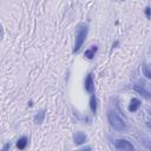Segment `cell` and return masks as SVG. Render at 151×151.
<instances>
[{"label": "cell", "mask_w": 151, "mask_h": 151, "mask_svg": "<svg viewBox=\"0 0 151 151\" xmlns=\"http://www.w3.org/2000/svg\"><path fill=\"white\" fill-rule=\"evenodd\" d=\"M107 120L110 123V125L117 130V131H123L126 129V123L125 120L114 111H109L107 112Z\"/></svg>", "instance_id": "obj_1"}, {"label": "cell", "mask_w": 151, "mask_h": 151, "mask_svg": "<svg viewBox=\"0 0 151 151\" xmlns=\"http://www.w3.org/2000/svg\"><path fill=\"white\" fill-rule=\"evenodd\" d=\"M87 32H88V27L86 25H81L78 27V31H77V35H76V41H74V48H73V53L78 52L83 44L85 42V39L87 37Z\"/></svg>", "instance_id": "obj_2"}, {"label": "cell", "mask_w": 151, "mask_h": 151, "mask_svg": "<svg viewBox=\"0 0 151 151\" xmlns=\"http://www.w3.org/2000/svg\"><path fill=\"white\" fill-rule=\"evenodd\" d=\"M113 144H114V147L117 150H129L130 151V150L134 149L133 144L131 142H129L127 139H116L113 142Z\"/></svg>", "instance_id": "obj_3"}, {"label": "cell", "mask_w": 151, "mask_h": 151, "mask_svg": "<svg viewBox=\"0 0 151 151\" xmlns=\"http://www.w3.org/2000/svg\"><path fill=\"white\" fill-rule=\"evenodd\" d=\"M85 90L88 93H94V81H93V78H92L91 73H88L86 79H85Z\"/></svg>", "instance_id": "obj_4"}, {"label": "cell", "mask_w": 151, "mask_h": 151, "mask_svg": "<svg viewBox=\"0 0 151 151\" xmlns=\"http://www.w3.org/2000/svg\"><path fill=\"white\" fill-rule=\"evenodd\" d=\"M132 87H133L134 91H137L139 94H142L145 99H149V98H150V93H149V91L145 88L144 85H140V84H133Z\"/></svg>", "instance_id": "obj_5"}, {"label": "cell", "mask_w": 151, "mask_h": 151, "mask_svg": "<svg viewBox=\"0 0 151 151\" xmlns=\"http://www.w3.org/2000/svg\"><path fill=\"white\" fill-rule=\"evenodd\" d=\"M86 139H87V136H86L84 132H81V131L76 132L74 136H73V140H74V143H76L77 145L84 144V143L86 142Z\"/></svg>", "instance_id": "obj_6"}, {"label": "cell", "mask_w": 151, "mask_h": 151, "mask_svg": "<svg viewBox=\"0 0 151 151\" xmlns=\"http://www.w3.org/2000/svg\"><path fill=\"white\" fill-rule=\"evenodd\" d=\"M140 105H142L140 100L137 99V98H133V99L131 100L130 105H129V111H130V112H136V111L140 107Z\"/></svg>", "instance_id": "obj_7"}, {"label": "cell", "mask_w": 151, "mask_h": 151, "mask_svg": "<svg viewBox=\"0 0 151 151\" xmlns=\"http://www.w3.org/2000/svg\"><path fill=\"white\" fill-rule=\"evenodd\" d=\"M45 114H46V111L45 110H40L37 112V114L34 116V123L35 124H41L45 119Z\"/></svg>", "instance_id": "obj_8"}, {"label": "cell", "mask_w": 151, "mask_h": 151, "mask_svg": "<svg viewBox=\"0 0 151 151\" xmlns=\"http://www.w3.org/2000/svg\"><path fill=\"white\" fill-rule=\"evenodd\" d=\"M27 144H28V139H27V137H21V138H19L18 139V142H17V147L18 149H20V150H24L26 146H27Z\"/></svg>", "instance_id": "obj_9"}, {"label": "cell", "mask_w": 151, "mask_h": 151, "mask_svg": "<svg viewBox=\"0 0 151 151\" xmlns=\"http://www.w3.org/2000/svg\"><path fill=\"white\" fill-rule=\"evenodd\" d=\"M97 98H96V94L94 93H91V98H90V107H91V111L93 113L97 112Z\"/></svg>", "instance_id": "obj_10"}, {"label": "cell", "mask_w": 151, "mask_h": 151, "mask_svg": "<svg viewBox=\"0 0 151 151\" xmlns=\"http://www.w3.org/2000/svg\"><path fill=\"white\" fill-rule=\"evenodd\" d=\"M97 46H91L88 50H86L85 51V57L87 58V59H93V57H94V54H96V52H97Z\"/></svg>", "instance_id": "obj_11"}, {"label": "cell", "mask_w": 151, "mask_h": 151, "mask_svg": "<svg viewBox=\"0 0 151 151\" xmlns=\"http://www.w3.org/2000/svg\"><path fill=\"white\" fill-rule=\"evenodd\" d=\"M143 72H144V76H145L147 79L151 78V72H150V67H149L147 64H144V66H143Z\"/></svg>", "instance_id": "obj_12"}, {"label": "cell", "mask_w": 151, "mask_h": 151, "mask_svg": "<svg viewBox=\"0 0 151 151\" xmlns=\"http://www.w3.org/2000/svg\"><path fill=\"white\" fill-rule=\"evenodd\" d=\"M145 15L147 19H150V7L149 6H146V8H145Z\"/></svg>", "instance_id": "obj_13"}, {"label": "cell", "mask_w": 151, "mask_h": 151, "mask_svg": "<svg viewBox=\"0 0 151 151\" xmlns=\"http://www.w3.org/2000/svg\"><path fill=\"white\" fill-rule=\"evenodd\" d=\"M11 147V143H7V144H5V146L2 147V150L5 151V150H7V149H9Z\"/></svg>", "instance_id": "obj_14"}, {"label": "cell", "mask_w": 151, "mask_h": 151, "mask_svg": "<svg viewBox=\"0 0 151 151\" xmlns=\"http://www.w3.org/2000/svg\"><path fill=\"white\" fill-rule=\"evenodd\" d=\"M2 37H4V31H2V26L0 25V39H2Z\"/></svg>", "instance_id": "obj_15"}, {"label": "cell", "mask_w": 151, "mask_h": 151, "mask_svg": "<svg viewBox=\"0 0 151 151\" xmlns=\"http://www.w3.org/2000/svg\"><path fill=\"white\" fill-rule=\"evenodd\" d=\"M118 1H124V0H118Z\"/></svg>", "instance_id": "obj_16"}]
</instances>
